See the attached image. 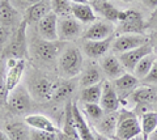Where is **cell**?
Listing matches in <instances>:
<instances>
[{
  "label": "cell",
  "instance_id": "obj_1",
  "mask_svg": "<svg viewBox=\"0 0 157 140\" xmlns=\"http://www.w3.org/2000/svg\"><path fill=\"white\" fill-rule=\"evenodd\" d=\"M82 68V54L76 47H70L59 55V70L68 79L75 77Z\"/></svg>",
  "mask_w": 157,
  "mask_h": 140
},
{
  "label": "cell",
  "instance_id": "obj_2",
  "mask_svg": "<svg viewBox=\"0 0 157 140\" xmlns=\"http://www.w3.org/2000/svg\"><path fill=\"white\" fill-rule=\"evenodd\" d=\"M141 135L140 122L131 112L123 110L119 114L115 138L118 140H132Z\"/></svg>",
  "mask_w": 157,
  "mask_h": 140
},
{
  "label": "cell",
  "instance_id": "obj_3",
  "mask_svg": "<svg viewBox=\"0 0 157 140\" xmlns=\"http://www.w3.org/2000/svg\"><path fill=\"white\" fill-rule=\"evenodd\" d=\"M118 32L121 34H141L144 32V20L137 11H121L118 17Z\"/></svg>",
  "mask_w": 157,
  "mask_h": 140
},
{
  "label": "cell",
  "instance_id": "obj_4",
  "mask_svg": "<svg viewBox=\"0 0 157 140\" xmlns=\"http://www.w3.org/2000/svg\"><path fill=\"white\" fill-rule=\"evenodd\" d=\"M148 43V38L143 34H121L115 37L111 43V49L115 52L123 54Z\"/></svg>",
  "mask_w": 157,
  "mask_h": 140
},
{
  "label": "cell",
  "instance_id": "obj_5",
  "mask_svg": "<svg viewBox=\"0 0 157 140\" xmlns=\"http://www.w3.org/2000/svg\"><path fill=\"white\" fill-rule=\"evenodd\" d=\"M151 52H153V46H152L151 43H145V45L137 47V49L123 52V54H119L118 58H119L121 63L123 66V68L126 70V72L132 74L135 67L137 66V63H139L145 55L151 54Z\"/></svg>",
  "mask_w": 157,
  "mask_h": 140
},
{
  "label": "cell",
  "instance_id": "obj_6",
  "mask_svg": "<svg viewBox=\"0 0 157 140\" xmlns=\"http://www.w3.org/2000/svg\"><path fill=\"white\" fill-rule=\"evenodd\" d=\"M8 106L14 114H25L30 109V96L22 86H17L16 89L9 92L8 94Z\"/></svg>",
  "mask_w": 157,
  "mask_h": 140
},
{
  "label": "cell",
  "instance_id": "obj_7",
  "mask_svg": "<svg viewBox=\"0 0 157 140\" xmlns=\"http://www.w3.org/2000/svg\"><path fill=\"white\" fill-rule=\"evenodd\" d=\"M24 70H25V59H14V58H8L7 62V77H6V85L8 93L16 89L20 80L22 77Z\"/></svg>",
  "mask_w": 157,
  "mask_h": 140
},
{
  "label": "cell",
  "instance_id": "obj_8",
  "mask_svg": "<svg viewBox=\"0 0 157 140\" xmlns=\"http://www.w3.org/2000/svg\"><path fill=\"white\" fill-rule=\"evenodd\" d=\"M100 105L105 113L117 112L121 105V100L118 97L114 85H113V81L107 79L104 80V83H102V94H101Z\"/></svg>",
  "mask_w": 157,
  "mask_h": 140
},
{
  "label": "cell",
  "instance_id": "obj_9",
  "mask_svg": "<svg viewBox=\"0 0 157 140\" xmlns=\"http://www.w3.org/2000/svg\"><path fill=\"white\" fill-rule=\"evenodd\" d=\"M26 22L22 21L20 24L16 34H14L12 42L9 43L7 54L8 58H14V59H24V54L26 50V33H25Z\"/></svg>",
  "mask_w": 157,
  "mask_h": 140
},
{
  "label": "cell",
  "instance_id": "obj_10",
  "mask_svg": "<svg viewBox=\"0 0 157 140\" xmlns=\"http://www.w3.org/2000/svg\"><path fill=\"white\" fill-rule=\"evenodd\" d=\"M113 34H114V25H111V22L96 21L86 29L82 37L85 41H104L113 37Z\"/></svg>",
  "mask_w": 157,
  "mask_h": 140
},
{
  "label": "cell",
  "instance_id": "obj_11",
  "mask_svg": "<svg viewBox=\"0 0 157 140\" xmlns=\"http://www.w3.org/2000/svg\"><path fill=\"white\" fill-rule=\"evenodd\" d=\"M81 22L75 17H63L58 20V36L59 41H71L76 38L81 32Z\"/></svg>",
  "mask_w": 157,
  "mask_h": 140
},
{
  "label": "cell",
  "instance_id": "obj_12",
  "mask_svg": "<svg viewBox=\"0 0 157 140\" xmlns=\"http://www.w3.org/2000/svg\"><path fill=\"white\" fill-rule=\"evenodd\" d=\"M137 84H139V80L132 74H128V72H126L124 75H122L115 80H113V85H114L121 101L130 97L137 89Z\"/></svg>",
  "mask_w": 157,
  "mask_h": 140
},
{
  "label": "cell",
  "instance_id": "obj_13",
  "mask_svg": "<svg viewBox=\"0 0 157 140\" xmlns=\"http://www.w3.org/2000/svg\"><path fill=\"white\" fill-rule=\"evenodd\" d=\"M101 70L104 75L107 77V80H115L118 77L126 74V70L122 66L119 58L115 56L114 54H106L101 59Z\"/></svg>",
  "mask_w": 157,
  "mask_h": 140
},
{
  "label": "cell",
  "instance_id": "obj_14",
  "mask_svg": "<svg viewBox=\"0 0 157 140\" xmlns=\"http://www.w3.org/2000/svg\"><path fill=\"white\" fill-rule=\"evenodd\" d=\"M38 33L43 41L55 42L59 40L58 36V16L55 13L47 14L38 22Z\"/></svg>",
  "mask_w": 157,
  "mask_h": 140
},
{
  "label": "cell",
  "instance_id": "obj_15",
  "mask_svg": "<svg viewBox=\"0 0 157 140\" xmlns=\"http://www.w3.org/2000/svg\"><path fill=\"white\" fill-rule=\"evenodd\" d=\"M51 12V2L50 0H42V2L33 4L26 9L24 21L26 24H38L42 18H45Z\"/></svg>",
  "mask_w": 157,
  "mask_h": 140
},
{
  "label": "cell",
  "instance_id": "obj_16",
  "mask_svg": "<svg viewBox=\"0 0 157 140\" xmlns=\"http://www.w3.org/2000/svg\"><path fill=\"white\" fill-rule=\"evenodd\" d=\"M59 84L58 81H54V80H50V79H39L37 80L36 83L33 85V92H34V96L38 97V100H51L54 98L55 96L56 90L59 88Z\"/></svg>",
  "mask_w": 157,
  "mask_h": 140
},
{
  "label": "cell",
  "instance_id": "obj_17",
  "mask_svg": "<svg viewBox=\"0 0 157 140\" xmlns=\"http://www.w3.org/2000/svg\"><path fill=\"white\" fill-rule=\"evenodd\" d=\"M113 40H114V37H110L104 41H85L82 45V50H84L85 55L92 58V59L102 58L107 54V51L111 47Z\"/></svg>",
  "mask_w": 157,
  "mask_h": 140
},
{
  "label": "cell",
  "instance_id": "obj_18",
  "mask_svg": "<svg viewBox=\"0 0 157 140\" xmlns=\"http://www.w3.org/2000/svg\"><path fill=\"white\" fill-rule=\"evenodd\" d=\"M118 120H119V114L117 112L106 113L104 117L98 120L96 130L100 134H102L106 138H115L117 127H118Z\"/></svg>",
  "mask_w": 157,
  "mask_h": 140
},
{
  "label": "cell",
  "instance_id": "obj_19",
  "mask_svg": "<svg viewBox=\"0 0 157 140\" xmlns=\"http://www.w3.org/2000/svg\"><path fill=\"white\" fill-rule=\"evenodd\" d=\"M72 114H73V119H75V123H76L77 132L80 135L81 140H96L93 128L86 123L85 117L78 110L77 104H72Z\"/></svg>",
  "mask_w": 157,
  "mask_h": 140
},
{
  "label": "cell",
  "instance_id": "obj_20",
  "mask_svg": "<svg viewBox=\"0 0 157 140\" xmlns=\"http://www.w3.org/2000/svg\"><path fill=\"white\" fill-rule=\"evenodd\" d=\"M36 54L41 60L43 62H52L58 56L59 46L55 42H48V41H38L34 46Z\"/></svg>",
  "mask_w": 157,
  "mask_h": 140
},
{
  "label": "cell",
  "instance_id": "obj_21",
  "mask_svg": "<svg viewBox=\"0 0 157 140\" xmlns=\"http://www.w3.org/2000/svg\"><path fill=\"white\" fill-rule=\"evenodd\" d=\"M25 122L30 128L41 130V131H47V132H52V134L59 132V130L55 127V124H54L47 117H45V115H39V114L28 115Z\"/></svg>",
  "mask_w": 157,
  "mask_h": 140
},
{
  "label": "cell",
  "instance_id": "obj_22",
  "mask_svg": "<svg viewBox=\"0 0 157 140\" xmlns=\"http://www.w3.org/2000/svg\"><path fill=\"white\" fill-rule=\"evenodd\" d=\"M130 97L137 105L152 104V102H156L157 101V89L155 86L144 85V86H141V88H137Z\"/></svg>",
  "mask_w": 157,
  "mask_h": 140
},
{
  "label": "cell",
  "instance_id": "obj_23",
  "mask_svg": "<svg viewBox=\"0 0 157 140\" xmlns=\"http://www.w3.org/2000/svg\"><path fill=\"white\" fill-rule=\"evenodd\" d=\"M17 11L9 0H0V26L9 28L16 22Z\"/></svg>",
  "mask_w": 157,
  "mask_h": 140
},
{
  "label": "cell",
  "instance_id": "obj_24",
  "mask_svg": "<svg viewBox=\"0 0 157 140\" xmlns=\"http://www.w3.org/2000/svg\"><path fill=\"white\" fill-rule=\"evenodd\" d=\"M72 16L81 24H93L97 20L94 11L88 4H72Z\"/></svg>",
  "mask_w": 157,
  "mask_h": 140
},
{
  "label": "cell",
  "instance_id": "obj_25",
  "mask_svg": "<svg viewBox=\"0 0 157 140\" xmlns=\"http://www.w3.org/2000/svg\"><path fill=\"white\" fill-rule=\"evenodd\" d=\"M141 139L151 140V136L157 130V113L147 112L141 115Z\"/></svg>",
  "mask_w": 157,
  "mask_h": 140
},
{
  "label": "cell",
  "instance_id": "obj_26",
  "mask_svg": "<svg viewBox=\"0 0 157 140\" xmlns=\"http://www.w3.org/2000/svg\"><path fill=\"white\" fill-rule=\"evenodd\" d=\"M102 70H100L96 64L88 66L81 74L80 77V85L81 88H86V86H92L96 84H100L102 80Z\"/></svg>",
  "mask_w": 157,
  "mask_h": 140
},
{
  "label": "cell",
  "instance_id": "obj_27",
  "mask_svg": "<svg viewBox=\"0 0 157 140\" xmlns=\"http://www.w3.org/2000/svg\"><path fill=\"white\" fill-rule=\"evenodd\" d=\"M62 132L68 138V140H81L80 135L77 132L75 119H73L72 104H70V102L66 106V117H64V123H63Z\"/></svg>",
  "mask_w": 157,
  "mask_h": 140
},
{
  "label": "cell",
  "instance_id": "obj_28",
  "mask_svg": "<svg viewBox=\"0 0 157 140\" xmlns=\"http://www.w3.org/2000/svg\"><path fill=\"white\" fill-rule=\"evenodd\" d=\"M156 60H157V55L155 52H151V54L145 55L143 59L137 63L134 72H132V75H134L137 80H143L144 77L149 74V71L152 70V67H153Z\"/></svg>",
  "mask_w": 157,
  "mask_h": 140
},
{
  "label": "cell",
  "instance_id": "obj_29",
  "mask_svg": "<svg viewBox=\"0 0 157 140\" xmlns=\"http://www.w3.org/2000/svg\"><path fill=\"white\" fill-rule=\"evenodd\" d=\"M6 132L11 140H26L29 136V130L24 123L20 122H9L6 124Z\"/></svg>",
  "mask_w": 157,
  "mask_h": 140
},
{
  "label": "cell",
  "instance_id": "obj_30",
  "mask_svg": "<svg viewBox=\"0 0 157 140\" xmlns=\"http://www.w3.org/2000/svg\"><path fill=\"white\" fill-rule=\"evenodd\" d=\"M102 83L104 81H101L100 84L82 88L81 94H80L82 102L84 104H100L101 94H102Z\"/></svg>",
  "mask_w": 157,
  "mask_h": 140
},
{
  "label": "cell",
  "instance_id": "obj_31",
  "mask_svg": "<svg viewBox=\"0 0 157 140\" xmlns=\"http://www.w3.org/2000/svg\"><path fill=\"white\" fill-rule=\"evenodd\" d=\"M52 13H55L58 17H70L72 14V4L71 0H50Z\"/></svg>",
  "mask_w": 157,
  "mask_h": 140
},
{
  "label": "cell",
  "instance_id": "obj_32",
  "mask_svg": "<svg viewBox=\"0 0 157 140\" xmlns=\"http://www.w3.org/2000/svg\"><path fill=\"white\" fill-rule=\"evenodd\" d=\"M82 109H84V112L88 117L93 120H97V122L105 115L104 109L101 108L100 104H84Z\"/></svg>",
  "mask_w": 157,
  "mask_h": 140
},
{
  "label": "cell",
  "instance_id": "obj_33",
  "mask_svg": "<svg viewBox=\"0 0 157 140\" xmlns=\"http://www.w3.org/2000/svg\"><path fill=\"white\" fill-rule=\"evenodd\" d=\"M100 12L104 14L105 18H107L110 22H115V21H118V17H119V12L121 11H118L113 4L105 2V3H102L100 6Z\"/></svg>",
  "mask_w": 157,
  "mask_h": 140
},
{
  "label": "cell",
  "instance_id": "obj_34",
  "mask_svg": "<svg viewBox=\"0 0 157 140\" xmlns=\"http://www.w3.org/2000/svg\"><path fill=\"white\" fill-rule=\"evenodd\" d=\"M29 138H30V140H58V134L32 128L29 132Z\"/></svg>",
  "mask_w": 157,
  "mask_h": 140
},
{
  "label": "cell",
  "instance_id": "obj_35",
  "mask_svg": "<svg viewBox=\"0 0 157 140\" xmlns=\"http://www.w3.org/2000/svg\"><path fill=\"white\" fill-rule=\"evenodd\" d=\"M72 92H73V84L72 83H60L55 96H54V98L55 100H63V98L68 97Z\"/></svg>",
  "mask_w": 157,
  "mask_h": 140
},
{
  "label": "cell",
  "instance_id": "obj_36",
  "mask_svg": "<svg viewBox=\"0 0 157 140\" xmlns=\"http://www.w3.org/2000/svg\"><path fill=\"white\" fill-rule=\"evenodd\" d=\"M6 64L4 62L0 59V98H8V90H7V85H6Z\"/></svg>",
  "mask_w": 157,
  "mask_h": 140
},
{
  "label": "cell",
  "instance_id": "obj_37",
  "mask_svg": "<svg viewBox=\"0 0 157 140\" xmlns=\"http://www.w3.org/2000/svg\"><path fill=\"white\" fill-rule=\"evenodd\" d=\"M141 81H143V84L149 85V86H156L157 85V60L155 62V64H153V67H152V70L149 71V74L147 75Z\"/></svg>",
  "mask_w": 157,
  "mask_h": 140
},
{
  "label": "cell",
  "instance_id": "obj_38",
  "mask_svg": "<svg viewBox=\"0 0 157 140\" xmlns=\"http://www.w3.org/2000/svg\"><path fill=\"white\" fill-rule=\"evenodd\" d=\"M8 36H9V30H8V29L0 26V46H3L4 43L7 42Z\"/></svg>",
  "mask_w": 157,
  "mask_h": 140
},
{
  "label": "cell",
  "instance_id": "obj_39",
  "mask_svg": "<svg viewBox=\"0 0 157 140\" xmlns=\"http://www.w3.org/2000/svg\"><path fill=\"white\" fill-rule=\"evenodd\" d=\"M144 3L152 9H157V0H144Z\"/></svg>",
  "mask_w": 157,
  "mask_h": 140
},
{
  "label": "cell",
  "instance_id": "obj_40",
  "mask_svg": "<svg viewBox=\"0 0 157 140\" xmlns=\"http://www.w3.org/2000/svg\"><path fill=\"white\" fill-rule=\"evenodd\" d=\"M93 132H94V139H96V140H109V138L104 136V135L100 134L98 131H94V128H93Z\"/></svg>",
  "mask_w": 157,
  "mask_h": 140
},
{
  "label": "cell",
  "instance_id": "obj_41",
  "mask_svg": "<svg viewBox=\"0 0 157 140\" xmlns=\"http://www.w3.org/2000/svg\"><path fill=\"white\" fill-rule=\"evenodd\" d=\"M58 140H68V138H67L62 131H59V132H58Z\"/></svg>",
  "mask_w": 157,
  "mask_h": 140
},
{
  "label": "cell",
  "instance_id": "obj_42",
  "mask_svg": "<svg viewBox=\"0 0 157 140\" xmlns=\"http://www.w3.org/2000/svg\"><path fill=\"white\" fill-rule=\"evenodd\" d=\"M0 140H11V139L8 138V135L4 131H0Z\"/></svg>",
  "mask_w": 157,
  "mask_h": 140
},
{
  "label": "cell",
  "instance_id": "obj_43",
  "mask_svg": "<svg viewBox=\"0 0 157 140\" xmlns=\"http://www.w3.org/2000/svg\"><path fill=\"white\" fill-rule=\"evenodd\" d=\"M24 2L28 3L29 7H30V6H33V4H37V3H39V2H42V0H24Z\"/></svg>",
  "mask_w": 157,
  "mask_h": 140
},
{
  "label": "cell",
  "instance_id": "obj_44",
  "mask_svg": "<svg viewBox=\"0 0 157 140\" xmlns=\"http://www.w3.org/2000/svg\"><path fill=\"white\" fill-rule=\"evenodd\" d=\"M73 4H88V0H71Z\"/></svg>",
  "mask_w": 157,
  "mask_h": 140
},
{
  "label": "cell",
  "instance_id": "obj_45",
  "mask_svg": "<svg viewBox=\"0 0 157 140\" xmlns=\"http://www.w3.org/2000/svg\"><path fill=\"white\" fill-rule=\"evenodd\" d=\"M98 0H88V3H97Z\"/></svg>",
  "mask_w": 157,
  "mask_h": 140
},
{
  "label": "cell",
  "instance_id": "obj_46",
  "mask_svg": "<svg viewBox=\"0 0 157 140\" xmlns=\"http://www.w3.org/2000/svg\"><path fill=\"white\" fill-rule=\"evenodd\" d=\"M122 2H127V3H130V2H135V0H122Z\"/></svg>",
  "mask_w": 157,
  "mask_h": 140
},
{
  "label": "cell",
  "instance_id": "obj_47",
  "mask_svg": "<svg viewBox=\"0 0 157 140\" xmlns=\"http://www.w3.org/2000/svg\"><path fill=\"white\" fill-rule=\"evenodd\" d=\"M155 21L157 22V9H156V16H155Z\"/></svg>",
  "mask_w": 157,
  "mask_h": 140
},
{
  "label": "cell",
  "instance_id": "obj_48",
  "mask_svg": "<svg viewBox=\"0 0 157 140\" xmlns=\"http://www.w3.org/2000/svg\"><path fill=\"white\" fill-rule=\"evenodd\" d=\"M105 2H107V0H102V3H105Z\"/></svg>",
  "mask_w": 157,
  "mask_h": 140
}]
</instances>
